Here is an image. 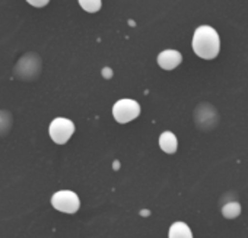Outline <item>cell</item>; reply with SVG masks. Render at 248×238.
<instances>
[{
	"mask_svg": "<svg viewBox=\"0 0 248 238\" xmlns=\"http://www.w3.org/2000/svg\"><path fill=\"white\" fill-rule=\"evenodd\" d=\"M193 50L204 60H212L217 57L220 51L219 34L209 25H202L194 31L193 35Z\"/></svg>",
	"mask_w": 248,
	"mask_h": 238,
	"instance_id": "6da1fadb",
	"label": "cell"
},
{
	"mask_svg": "<svg viewBox=\"0 0 248 238\" xmlns=\"http://www.w3.org/2000/svg\"><path fill=\"white\" fill-rule=\"evenodd\" d=\"M140 114V105L138 101L130 99V98H123L118 99L114 107H112V115L115 118V122L126 125L133 122L135 118H138Z\"/></svg>",
	"mask_w": 248,
	"mask_h": 238,
	"instance_id": "7a4b0ae2",
	"label": "cell"
},
{
	"mask_svg": "<svg viewBox=\"0 0 248 238\" xmlns=\"http://www.w3.org/2000/svg\"><path fill=\"white\" fill-rule=\"evenodd\" d=\"M73 133H75V125L72 120H69V118L57 117L50 123L48 135L53 139V142H56L57 145L67 143Z\"/></svg>",
	"mask_w": 248,
	"mask_h": 238,
	"instance_id": "3957f363",
	"label": "cell"
},
{
	"mask_svg": "<svg viewBox=\"0 0 248 238\" xmlns=\"http://www.w3.org/2000/svg\"><path fill=\"white\" fill-rule=\"evenodd\" d=\"M51 205L54 209L64 212V213H75L80 206V200L78 194L72 190H60L53 194Z\"/></svg>",
	"mask_w": 248,
	"mask_h": 238,
	"instance_id": "277c9868",
	"label": "cell"
},
{
	"mask_svg": "<svg viewBox=\"0 0 248 238\" xmlns=\"http://www.w3.org/2000/svg\"><path fill=\"white\" fill-rule=\"evenodd\" d=\"M41 70V60L37 54H27L24 56L15 66V73L18 78L24 80H32L38 76Z\"/></svg>",
	"mask_w": 248,
	"mask_h": 238,
	"instance_id": "5b68a950",
	"label": "cell"
},
{
	"mask_svg": "<svg viewBox=\"0 0 248 238\" xmlns=\"http://www.w3.org/2000/svg\"><path fill=\"white\" fill-rule=\"evenodd\" d=\"M181 62H183V56L177 50H164L158 56V64L164 70H174L181 64Z\"/></svg>",
	"mask_w": 248,
	"mask_h": 238,
	"instance_id": "8992f818",
	"label": "cell"
},
{
	"mask_svg": "<svg viewBox=\"0 0 248 238\" xmlns=\"http://www.w3.org/2000/svg\"><path fill=\"white\" fill-rule=\"evenodd\" d=\"M159 146L165 154H175L178 148L177 136L172 132H164L159 136Z\"/></svg>",
	"mask_w": 248,
	"mask_h": 238,
	"instance_id": "52a82bcc",
	"label": "cell"
},
{
	"mask_svg": "<svg viewBox=\"0 0 248 238\" xmlns=\"http://www.w3.org/2000/svg\"><path fill=\"white\" fill-rule=\"evenodd\" d=\"M168 238H193V232L186 222H174L170 226Z\"/></svg>",
	"mask_w": 248,
	"mask_h": 238,
	"instance_id": "ba28073f",
	"label": "cell"
},
{
	"mask_svg": "<svg viewBox=\"0 0 248 238\" xmlns=\"http://www.w3.org/2000/svg\"><path fill=\"white\" fill-rule=\"evenodd\" d=\"M239 213H241V205L238 202H229V203L223 205V207H222V215L226 219H235L239 216Z\"/></svg>",
	"mask_w": 248,
	"mask_h": 238,
	"instance_id": "9c48e42d",
	"label": "cell"
},
{
	"mask_svg": "<svg viewBox=\"0 0 248 238\" xmlns=\"http://www.w3.org/2000/svg\"><path fill=\"white\" fill-rule=\"evenodd\" d=\"M78 2H79L80 8L89 14H96L102 6L101 0H78Z\"/></svg>",
	"mask_w": 248,
	"mask_h": 238,
	"instance_id": "30bf717a",
	"label": "cell"
},
{
	"mask_svg": "<svg viewBox=\"0 0 248 238\" xmlns=\"http://www.w3.org/2000/svg\"><path fill=\"white\" fill-rule=\"evenodd\" d=\"M12 125V117L8 111L0 110V136H3L9 132Z\"/></svg>",
	"mask_w": 248,
	"mask_h": 238,
	"instance_id": "8fae6325",
	"label": "cell"
},
{
	"mask_svg": "<svg viewBox=\"0 0 248 238\" xmlns=\"http://www.w3.org/2000/svg\"><path fill=\"white\" fill-rule=\"evenodd\" d=\"M27 2H28L31 6H34V8H44V6L48 5L50 0H27Z\"/></svg>",
	"mask_w": 248,
	"mask_h": 238,
	"instance_id": "7c38bea8",
	"label": "cell"
},
{
	"mask_svg": "<svg viewBox=\"0 0 248 238\" xmlns=\"http://www.w3.org/2000/svg\"><path fill=\"white\" fill-rule=\"evenodd\" d=\"M111 75H112V73H111V70H109L108 67H105V69H104V76H105V78H109Z\"/></svg>",
	"mask_w": 248,
	"mask_h": 238,
	"instance_id": "4fadbf2b",
	"label": "cell"
}]
</instances>
